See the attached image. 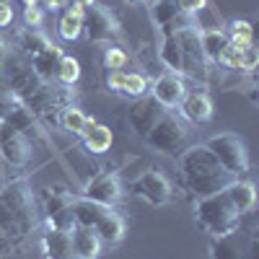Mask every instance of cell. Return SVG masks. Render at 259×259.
<instances>
[{
  "label": "cell",
  "mask_w": 259,
  "mask_h": 259,
  "mask_svg": "<svg viewBox=\"0 0 259 259\" xmlns=\"http://www.w3.org/2000/svg\"><path fill=\"white\" fill-rule=\"evenodd\" d=\"M177 166H179V177H182L184 189L192 192L194 197H207V194L221 192L233 179L218 163V158L207 150L205 143L187 145L177 156Z\"/></svg>",
  "instance_id": "obj_1"
},
{
  "label": "cell",
  "mask_w": 259,
  "mask_h": 259,
  "mask_svg": "<svg viewBox=\"0 0 259 259\" xmlns=\"http://www.w3.org/2000/svg\"><path fill=\"white\" fill-rule=\"evenodd\" d=\"M194 221H197V226L202 231L221 236V233L239 228L241 215L236 212V207L226 197V192L221 189L215 194H207V197H197V202H194Z\"/></svg>",
  "instance_id": "obj_2"
},
{
  "label": "cell",
  "mask_w": 259,
  "mask_h": 259,
  "mask_svg": "<svg viewBox=\"0 0 259 259\" xmlns=\"http://www.w3.org/2000/svg\"><path fill=\"white\" fill-rule=\"evenodd\" d=\"M0 200L13 215V221L24 228V233H29L36 226V200H34V189L29 179L21 177V179L6 182L3 189H0Z\"/></svg>",
  "instance_id": "obj_3"
},
{
  "label": "cell",
  "mask_w": 259,
  "mask_h": 259,
  "mask_svg": "<svg viewBox=\"0 0 259 259\" xmlns=\"http://www.w3.org/2000/svg\"><path fill=\"white\" fill-rule=\"evenodd\" d=\"M205 145L233 179H239L241 174L249 171V148H246V140L241 135L221 133V135L210 138Z\"/></svg>",
  "instance_id": "obj_4"
},
{
  "label": "cell",
  "mask_w": 259,
  "mask_h": 259,
  "mask_svg": "<svg viewBox=\"0 0 259 259\" xmlns=\"http://www.w3.org/2000/svg\"><path fill=\"white\" fill-rule=\"evenodd\" d=\"M207 251H210V259H259L256 231H244L239 226L228 233L212 236Z\"/></svg>",
  "instance_id": "obj_5"
},
{
  "label": "cell",
  "mask_w": 259,
  "mask_h": 259,
  "mask_svg": "<svg viewBox=\"0 0 259 259\" xmlns=\"http://www.w3.org/2000/svg\"><path fill=\"white\" fill-rule=\"evenodd\" d=\"M187 135L189 130L184 122H179L177 117H171L168 112L153 124V130L143 138L148 148L158 150V153H166V156H179L182 150L187 148Z\"/></svg>",
  "instance_id": "obj_6"
},
{
  "label": "cell",
  "mask_w": 259,
  "mask_h": 259,
  "mask_svg": "<svg viewBox=\"0 0 259 259\" xmlns=\"http://www.w3.org/2000/svg\"><path fill=\"white\" fill-rule=\"evenodd\" d=\"M0 158H3V166L11 168H26L34 161L31 140L8 122H0Z\"/></svg>",
  "instance_id": "obj_7"
},
{
  "label": "cell",
  "mask_w": 259,
  "mask_h": 259,
  "mask_svg": "<svg viewBox=\"0 0 259 259\" xmlns=\"http://www.w3.org/2000/svg\"><path fill=\"white\" fill-rule=\"evenodd\" d=\"M130 187H133V192L140 200H145L153 207L174 202V184H171V179L158 168H145L138 179H133Z\"/></svg>",
  "instance_id": "obj_8"
},
{
  "label": "cell",
  "mask_w": 259,
  "mask_h": 259,
  "mask_svg": "<svg viewBox=\"0 0 259 259\" xmlns=\"http://www.w3.org/2000/svg\"><path fill=\"white\" fill-rule=\"evenodd\" d=\"M80 197L99 202V205H106V207L119 205L122 197H124L119 171H99L94 179H89L80 187Z\"/></svg>",
  "instance_id": "obj_9"
},
{
  "label": "cell",
  "mask_w": 259,
  "mask_h": 259,
  "mask_svg": "<svg viewBox=\"0 0 259 259\" xmlns=\"http://www.w3.org/2000/svg\"><path fill=\"white\" fill-rule=\"evenodd\" d=\"M83 31L91 41H114L122 36V26L117 16L106 8V6H89L85 8V16H83Z\"/></svg>",
  "instance_id": "obj_10"
},
{
  "label": "cell",
  "mask_w": 259,
  "mask_h": 259,
  "mask_svg": "<svg viewBox=\"0 0 259 259\" xmlns=\"http://www.w3.org/2000/svg\"><path fill=\"white\" fill-rule=\"evenodd\" d=\"M73 202L75 194L62 187H47L45 189V212L50 228H73Z\"/></svg>",
  "instance_id": "obj_11"
},
{
  "label": "cell",
  "mask_w": 259,
  "mask_h": 259,
  "mask_svg": "<svg viewBox=\"0 0 259 259\" xmlns=\"http://www.w3.org/2000/svg\"><path fill=\"white\" fill-rule=\"evenodd\" d=\"M179 45H182V57H184V75L192 78H205L207 75V60L200 47V29L197 26H184L177 31Z\"/></svg>",
  "instance_id": "obj_12"
},
{
  "label": "cell",
  "mask_w": 259,
  "mask_h": 259,
  "mask_svg": "<svg viewBox=\"0 0 259 259\" xmlns=\"http://www.w3.org/2000/svg\"><path fill=\"white\" fill-rule=\"evenodd\" d=\"M148 91L163 109H177V106L182 104V99L187 96V85L177 73H163V75L150 80Z\"/></svg>",
  "instance_id": "obj_13"
},
{
  "label": "cell",
  "mask_w": 259,
  "mask_h": 259,
  "mask_svg": "<svg viewBox=\"0 0 259 259\" xmlns=\"http://www.w3.org/2000/svg\"><path fill=\"white\" fill-rule=\"evenodd\" d=\"M163 114H166V109H163V106H161L153 96H140L133 106H130L127 119H130V124H133L135 133H138L140 138H145Z\"/></svg>",
  "instance_id": "obj_14"
},
{
  "label": "cell",
  "mask_w": 259,
  "mask_h": 259,
  "mask_svg": "<svg viewBox=\"0 0 259 259\" xmlns=\"http://www.w3.org/2000/svg\"><path fill=\"white\" fill-rule=\"evenodd\" d=\"M150 16H153V24L161 29V34H174L184 26H194V18L179 11L177 0H156L150 6Z\"/></svg>",
  "instance_id": "obj_15"
},
{
  "label": "cell",
  "mask_w": 259,
  "mask_h": 259,
  "mask_svg": "<svg viewBox=\"0 0 259 259\" xmlns=\"http://www.w3.org/2000/svg\"><path fill=\"white\" fill-rule=\"evenodd\" d=\"M62 161H65V166L70 168V174L78 179L80 187L99 174V166H96L94 156L83 145H68V148L62 150Z\"/></svg>",
  "instance_id": "obj_16"
},
{
  "label": "cell",
  "mask_w": 259,
  "mask_h": 259,
  "mask_svg": "<svg viewBox=\"0 0 259 259\" xmlns=\"http://www.w3.org/2000/svg\"><path fill=\"white\" fill-rule=\"evenodd\" d=\"M179 112L192 124H205L212 117V99L205 91H192V94L187 91V96L179 104Z\"/></svg>",
  "instance_id": "obj_17"
},
{
  "label": "cell",
  "mask_w": 259,
  "mask_h": 259,
  "mask_svg": "<svg viewBox=\"0 0 259 259\" xmlns=\"http://www.w3.org/2000/svg\"><path fill=\"white\" fill-rule=\"evenodd\" d=\"M41 246H45L47 259H78L70 228H50L41 239Z\"/></svg>",
  "instance_id": "obj_18"
},
{
  "label": "cell",
  "mask_w": 259,
  "mask_h": 259,
  "mask_svg": "<svg viewBox=\"0 0 259 259\" xmlns=\"http://www.w3.org/2000/svg\"><path fill=\"white\" fill-rule=\"evenodd\" d=\"M223 192H226L228 202L236 207L239 215L254 212V207H256V187L251 182H246V179H231Z\"/></svg>",
  "instance_id": "obj_19"
},
{
  "label": "cell",
  "mask_w": 259,
  "mask_h": 259,
  "mask_svg": "<svg viewBox=\"0 0 259 259\" xmlns=\"http://www.w3.org/2000/svg\"><path fill=\"white\" fill-rule=\"evenodd\" d=\"M80 138H83V148L89 150L91 156L106 153V150L112 148V143H114L112 130L106 127V124H101V122H96L94 117H89V124H85V130H83Z\"/></svg>",
  "instance_id": "obj_20"
},
{
  "label": "cell",
  "mask_w": 259,
  "mask_h": 259,
  "mask_svg": "<svg viewBox=\"0 0 259 259\" xmlns=\"http://www.w3.org/2000/svg\"><path fill=\"white\" fill-rule=\"evenodd\" d=\"M62 55H65V52H62L57 45H52V47H47L45 52H39V55L29 57V65H31V70L36 73L39 80L50 83L52 78H57V62H60Z\"/></svg>",
  "instance_id": "obj_21"
},
{
  "label": "cell",
  "mask_w": 259,
  "mask_h": 259,
  "mask_svg": "<svg viewBox=\"0 0 259 259\" xmlns=\"http://www.w3.org/2000/svg\"><path fill=\"white\" fill-rule=\"evenodd\" d=\"M73 246H75V256L78 259H96L101 251V239L96 236L94 228H85V226H73Z\"/></svg>",
  "instance_id": "obj_22"
},
{
  "label": "cell",
  "mask_w": 259,
  "mask_h": 259,
  "mask_svg": "<svg viewBox=\"0 0 259 259\" xmlns=\"http://www.w3.org/2000/svg\"><path fill=\"white\" fill-rule=\"evenodd\" d=\"M158 60L168 68V73H182L184 70V57H182V45H179V36L174 34H163L161 39V47H158Z\"/></svg>",
  "instance_id": "obj_23"
},
{
  "label": "cell",
  "mask_w": 259,
  "mask_h": 259,
  "mask_svg": "<svg viewBox=\"0 0 259 259\" xmlns=\"http://www.w3.org/2000/svg\"><path fill=\"white\" fill-rule=\"evenodd\" d=\"M226 45H228L226 29H202L200 31V47H202V55L207 62H218Z\"/></svg>",
  "instance_id": "obj_24"
},
{
  "label": "cell",
  "mask_w": 259,
  "mask_h": 259,
  "mask_svg": "<svg viewBox=\"0 0 259 259\" xmlns=\"http://www.w3.org/2000/svg\"><path fill=\"white\" fill-rule=\"evenodd\" d=\"M124 221H122V215L119 212H109L106 218L99 223V228H96V236L101 239V244H106V246H117L122 239H124Z\"/></svg>",
  "instance_id": "obj_25"
},
{
  "label": "cell",
  "mask_w": 259,
  "mask_h": 259,
  "mask_svg": "<svg viewBox=\"0 0 259 259\" xmlns=\"http://www.w3.org/2000/svg\"><path fill=\"white\" fill-rule=\"evenodd\" d=\"M83 16H85V11L80 6H70L68 11H65V16L60 18V24H57V31H60V36L65 41L80 39V34H83Z\"/></svg>",
  "instance_id": "obj_26"
},
{
  "label": "cell",
  "mask_w": 259,
  "mask_h": 259,
  "mask_svg": "<svg viewBox=\"0 0 259 259\" xmlns=\"http://www.w3.org/2000/svg\"><path fill=\"white\" fill-rule=\"evenodd\" d=\"M60 127L65 130V133H70V135H83V130L85 124H89V117H85L83 109H78L75 104H65L62 109H60Z\"/></svg>",
  "instance_id": "obj_27"
},
{
  "label": "cell",
  "mask_w": 259,
  "mask_h": 259,
  "mask_svg": "<svg viewBox=\"0 0 259 259\" xmlns=\"http://www.w3.org/2000/svg\"><path fill=\"white\" fill-rule=\"evenodd\" d=\"M228 41L236 47V50H249L254 47V29L246 18H233L228 24Z\"/></svg>",
  "instance_id": "obj_28"
},
{
  "label": "cell",
  "mask_w": 259,
  "mask_h": 259,
  "mask_svg": "<svg viewBox=\"0 0 259 259\" xmlns=\"http://www.w3.org/2000/svg\"><path fill=\"white\" fill-rule=\"evenodd\" d=\"M18 47L24 50L26 57H34L39 52H45L47 47H52V41L45 34H39L36 29H29V31H24V34L18 36Z\"/></svg>",
  "instance_id": "obj_29"
},
{
  "label": "cell",
  "mask_w": 259,
  "mask_h": 259,
  "mask_svg": "<svg viewBox=\"0 0 259 259\" xmlns=\"http://www.w3.org/2000/svg\"><path fill=\"white\" fill-rule=\"evenodd\" d=\"M78 78H80V62L73 55H62L57 62V80L62 85H73L78 83Z\"/></svg>",
  "instance_id": "obj_30"
},
{
  "label": "cell",
  "mask_w": 259,
  "mask_h": 259,
  "mask_svg": "<svg viewBox=\"0 0 259 259\" xmlns=\"http://www.w3.org/2000/svg\"><path fill=\"white\" fill-rule=\"evenodd\" d=\"M148 85H150V80L143 73H124L122 75V94L133 96V99L145 96L148 94Z\"/></svg>",
  "instance_id": "obj_31"
},
{
  "label": "cell",
  "mask_w": 259,
  "mask_h": 259,
  "mask_svg": "<svg viewBox=\"0 0 259 259\" xmlns=\"http://www.w3.org/2000/svg\"><path fill=\"white\" fill-rule=\"evenodd\" d=\"M130 62V55L122 50V47H106V52H104V68H106V73L109 70H122L124 65Z\"/></svg>",
  "instance_id": "obj_32"
},
{
  "label": "cell",
  "mask_w": 259,
  "mask_h": 259,
  "mask_svg": "<svg viewBox=\"0 0 259 259\" xmlns=\"http://www.w3.org/2000/svg\"><path fill=\"white\" fill-rule=\"evenodd\" d=\"M256 65H259V52H256V47H249V50H241V52H239V68H236V70L251 73Z\"/></svg>",
  "instance_id": "obj_33"
},
{
  "label": "cell",
  "mask_w": 259,
  "mask_h": 259,
  "mask_svg": "<svg viewBox=\"0 0 259 259\" xmlns=\"http://www.w3.org/2000/svg\"><path fill=\"white\" fill-rule=\"evenodd\" d=\"M41 18H45V13H41L39 6H24V21L29 29H36L41 24Z\"/></svg>",
  "instance_id": "obj_34"
},
{
  "label": "cell",
  "mask_w": 259,
  "mask_h": 259,
  "mask_svg": "<svg viewBox=\"0 0 259 259\" xmlns=\"http://www.w3.org/2000/svg\"><path fill=\"white\" fill-rule=\"evenodd\" d=\"M177 6H179V11H182V13L194 16V13H200V11L207 6V0H177Z\"/></svg>",
  "instance_id": "obj_35"
},
{
  "label": "cell",
  "mask_w": 259,
  "mask_h": 259,
  "mask_svg": "<svg viewBox=\"0 0 259 259\" xmlns=\"http://www.w3.org/2000/svg\"><path fill=\"white\" fill-rule=\"evenodd\" d=\"M122 75H124V70H109L106 73V89L122 94Z\"/></svg>",
  "instance_id": "obj_36"
},
{
  "label": "cell",
  "mask_w": 259,
  "mask_h": 259,
  "mask_svg": "<svg viewBox=\"0 0 259 259\" xmlns=\"http://www.w3.org/2000/svg\"><path fill=\"white\" fill-rule=\"evenodd\" d=\"M13 21V8L8 0H0V26H8Z\"/></svg>",
  "instance_id": "obj_37"
},
{
  "label": "cell",
  "mask_w": 259,
  "mask_h": 259,
  "mask_svg": "<svg viewBox=\"0 0 259 259\" xmlns=\"http://www.w3.org/2000/svg\"><path fill=\"white\" fill-rule=\"evenodd\" d=\"M8 57H11V50L6 47V41H0V75H3V68H6Z\"/></svg>",
  "instance_id": "obj_38"
},
{
  "label": "cell",
  "mask_w": 259,
  "mask_h": 259,
  "mask_svg": "<svg viewBox=\"0 0 259 259\" xmlns=\"http://www.w3.org/2000/svg\"><path fill=\"white\" fill-rule=\"evenodd\" d=\"M94 3H96V0H73V6H80L83 11L89 8V6H94Z\"/></svg>",
  "instance_id": "obj_39"
},
{
  "label": "cell",
  "mask_w": 259,
  "mask_h": 259,
  "mask_svg": "<svg viewBox=\"0 0 259 259\" xmlns=\"http://www.w3.org/2000/svg\"><path fill=\"white\" fill-rule=\"evenodd\" d=\"M8 179H6V174H3V171H0V189H3V184H6Z\"/></svg>",
  "instance_id": "obj_40"
},
{
  "label": "cell",
  "mask_w": 259,
  "mask_h": 259,
  "mask_svg": "<svg viewBox=\"0 0 259 259\" xmlns=\"http://www.w3.org/2000/svg\"><path fill=\"white\" fill-rule=\"evenodd\" d=\"M24 6H39V0H24Z\"/></svg>",
  "instance_id": "obj_41"
},
{
  "label": "cell",
  "mask_w": 259,
  "mask_h": 259,
  "mask_svg": "<svg viewBox=\"0 0 259 259\" xmlns=\"http://www.w3.org/2000/svg\"><path fill=\"white\" fill-rule=\"evenodd\" d=\"M127 3H133V6H135V3H148V0H127Z\"/></svg>",
  "instance_id": "obj_42"
},
{
  "label": "cell",
  "mask_w": 259,
  "mask_h": 259,
  "mask_svg": "<svg viewBox=\"0 0 259 259\" xmlns=\"http://www.w3.org/2000/svg\"><path fill=\"white\" fill-rule=\"evenodd\" d=\"M0 171H3V158H0Z\"/></svg>",
  "instance_id": "obj_43"
}]
</instances>
